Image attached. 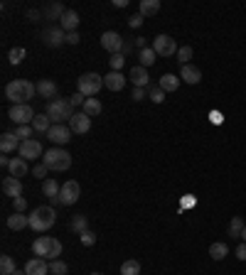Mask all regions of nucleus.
Here are the masks:
<instances>
[{"mask_svg":"<svg viewBox=\"0 0 246 275\" xmlns=\"http://www.w3.org/2000/svg\"><path fill=\"white\" fill-rule=\"evenodd\" d=\"M35 93H37V84H32L27 79H15L5 86V98L13 101V106L27 103L30 98H35Z\"/></svg>","mask_w":246,"mask_h":275,"instance_id":"1","label":"nucleus"},{"mask_svg":"<svg viewBox=\"0 0 246 275\" xmlns=\"http://www.w3.org/2000/svg\"><path fill=\"white\" fill-rule=\"evenodd\" d=\"M55 224H57V211H55V206H37V209L30 214V229L37 231V234L50 231Z\"/></svg>","mask_w":246,"mask_h":275,"instance_id":"2","label":"nucleus"},{"mask_svg":"<svg viewBox=\"0 0 246 275\" xmlns=\"http://www.w3.org/2000/svg\"><path fill=\"white\" fill-rule=\"evenodd\" d=\"M74 106L69 103V98H55V101H50V106H47V116H50V121L55 123V126H64V121H72L74 118Z\"/></svg>","mask_w":246,"mask_h":275,"instance_id":"3","label":"nucleus"},{"mask_svg":"<svg viewBox=\"0 0 246 275\" xmlns=\"http://www.w3.org/2000/svg\"><path fill=\"white\" fill-rule=\"evenodd\" d=\"M32 253L37 258H44V260H57L62 256V243L52 236H39L32 243Z\"/></svg>","mask_w":246,"mask_h":275,"instance_id":"4","label":"nucleus"},{"mask_svg":"<svg viewBox=\"0 0 246 275\" xmlns=\"http://www.w3.org/2000/svg\"><path fill=\"white\" fill-rule=\"evenodd\" d=\"M42 162L50 167V170H55V172H64V170L72 167V155L64 147H50L42 155Z\"/></svg>","mask_w":246,"mask_h":275,"instance_id":"5","label":"nucleus"},{"mask_svg":"<svg viewBox=\"0 0 246 275\" xmlns=\"http://www.w3.org/2000/svg\"><path fill=\"white\" fill-rule=\"evenodd\" d=\"M101 89H104V76H99L96 72H86L76 79V91L84 93L86 98H96Z\"/></svg>","mask_w":246,"mask_h":275,"instance_id":"6","label":"nucleus"},{"mask_svg":"<svg viewBox=\"0 0 246 275\" xmlns=\"http://www.w3.org/2000/svg\"><path fill=\"white\" fill-rule=\"evenodd\" d=\"M35 111L30 103H20V106H13V108L8 111V118L13 121V123H18V126H32V121H35Z\"/></svg>","mask_w":246,"mask_h":275,"instance_id":"7","label":"nucleus"},{"mask_svg":"<svg viewBox=\"0 0 246 275\" xmlns=\"http://www.w3.org/2000/svg\"><path fill=\"white\" fill-rule=\"evenodd\" d=\"M153 49H155L158 57H172V54H177L180 47H177V42L170 35H158L153 39Z\"/></svg>","mask_w":246,"mask_h":275,"instance_id":"8","label":"nucleus"},{"mask_svg":"<svg viewBox=\"0 0 246 275\" xmlns=\"http://www.w3.org/2000/svg\"><path fill=\"white\" fill-rule=\"evenodd\" d=\"M72 135H74V133H72L69 126H52L50 133H47V140H50L55 147H64L69 140H72Z\"/></svg>","mask_w":246,"mask_h":275,"instance_id":"9","label":"nucleus"},{"mask_svg":"<svg viewBox=\"0 0 246 275\" xmlns=\"http://www.w3.org/2000/svg\"><path fill=\"white\" fill-rule=\"evenodd\" d=\"M123 37L118 35V32H114V30H109V32H104L101 35V47L109 52V54H121L123 52Z\"/></svg>","mask_w":246,"mask_h":275,"instance_id":"10","label":"nucleus"},{"mask_svg":"<svg viewBox=\"0 0 246 275\" xmlns=\"http://www.w3.org/2000/svg\"><path fill=\"white\" fill-rule=\"evenodd\" d=\"M79 194H81V187L79 182L74 180H67V182L62 184V192H59V197H62V204L64 206H74L79 202Z\"/></svg>","mask_w":246,"mask_h":275,"instance_id":"11","label":"nucleus"},{"mask_svg":"<svg viewBox=\"0 0 246 275\" xmlns=\"http://www.w3.org/2000/svg\"><path fill=\"white\" fill-rule=\"evenodd\" d=\"M18 155L22 160H37V157L44 155V150H42V145H39L35 138H30V140H22V143H20Z\"/></svg>","mask_w":246,"mask_h":275,"instance_id":"12","label":"nucleus"},{"mask_svg":"<svg viewBox=\"0 0 246 275\" xmlns=\"http://www.w3.org/2000/svg\"><path fill=\"white\" fill-rule=\"evenodd\" d=\"M69 128H72L74 135H84V133H89V130H91V116H86L84 111L74 113V118L69 121Z\"/></svg>","mask_w":246,"mask_h":275,"instance_id":"13","label":"nucleus"},{"mask_svg":"<svg viewBox=\"0 0 246 275\" xmlns=\"http://www.w3.org/2000/svg\"><path fill=\"white\" fill-rule=\"evenodd\" d=\"M42 39H44L47 47H62V44L67 42V32H64L62 27H47V30L42 32Z\"/></svg>","mask_w":246,"mask_h":275,"instance_id":"14","label":"nucleus"},{"mask_svg":"<svg viewBox=\"0 0 246 275\" xmlns=\"http://www.w3.org/2000/svg\"><path fill=\"white\" fill-rule=\"evenodd\" d=\"M59 192H62V184L57 182V180H52V177H47L44 182H42V194L50 199V202L55 204H62V197H59Z\"/></svg>","mask_w":246,"mask_h":275,"instance_id":"15","label":"nucleus"},{"mask_svg":"<svg viewBox=\"0 0 246 275\" xmlns=\"http://www.w3.org/2000/svg\"><path fill=\"white\" fill-rule=\"evenodd\" d=\"M126 81H128V79L121 72H109L104 76V86H106L109 91H121V89L126 86Z\"/></svg>","mask_w":246,"mask_h":275,"instance_id":"16","label":"nucleus"},{"mask_svg":"<svg viewBox=\"0 0 246 275\" xmlns=\"http://www.w3.org/2000/svg\"><path fill=\"white\" fill-rule=\"evenodd\" d=\"M25 273L27 275H47L50 273V263L44 258H32L25 263Z\"/></svg>","mask_w":246,"mask_h":275,"instance_id":"17","label":"nucleus"},{"mask_svg":"<svg viewBox=\"0 0 246 275\" xmlns=\"http://www.w3.org/2000/svg\"><path fill=\"white\" fill-rule=\"evenodd\" d=\"M180 79H182L185 84H189V86H194V84L202 81V72H200L194 64H185V67L180 69Z\"/></svg>","mask_w":246,"mask_h":275,"instance_id":"18","label":"nucleus"},{"mask_svg":"<svg viewBox=\"0 0 246 275\" xmlns=\"http://www.w3.org/2000/svg\"><path fill=\"white\" fill-rule=\"evenodd\" d=\"M20 143H22V140H20L15 133H3V135H0V150H3V155L20 150Z\"/></svg>","mask_w":246,"mask_h":275,"instance_id":"19","label":"nucleus"},{"mask_svg":"<svg viewBox=\"0 0 246 275\" xmlns=\"http://www.w3.org/2000/svg\"><path fill=\"white\" fill-rule=\"evenodd\" d=\"M0 187H3V194H5V197H13V199H15V197L22 194V182H20L18 177H5Z\"/></svg>","mask_w":246,"mask_h":275,"instance_id":"20","label":"nucleus"},{"mask_svg":"<svg viewBox=\"0 0 246 275\" xmlns=\"http://www.w3.org/2000/svg\"><path fill=\"white\" fill-rule=\"evenodd\" d=\"M131 81L135 89H145L151 84V76H148V69L145 67H133L131 69Z\"/></svg>","mask_w":246,"mask_h":275,"instance_id":"21","label":"nucleus"},{"mask_svg":"<svg viewBox=\"0 0 246 275\" xmlns=\"http://www.w3.org/2000/svg\"><path fill=\"white\" fill-rule=\"evenodd\" d=\"M59 27H62L64 32H76V27H79V13H76V10H67V13L59 18Z\"/></svg>","mask_w":246,"mask_h":275,"instance_id":"22","label":"nucleus"},{"mask_svg":"<svg viewBox=\"0 0 246 275\" xmlns=\"http://www.w3.org/2000/svg\"><path fill=\"white\" fill-rule=\"evenodd\" d=\"M180 84H182V79H180V74H163L160 76V89L165 93H170V91H177L180 89Z\"/></svg>","mask_w":246,"mask_h":275,"instance_id":"23","label":"nucleus"},{"mask_svg":"<svg viewBox=\"0 0 246 275\" xmlns=\"http://www.w3.org/2000/svg\"><path fill=\"white\" fill-rule=\"evenodd\" d=\"M37 93L42 98H57V84L52 79H42L37 81Z\"/></svg>","mask_w":246,"mask_h":275,"instance_id":"24","label":"nucleus"},{"mask_svg":"<svg viewBox=\"0 0 246 275\" xmlns=\"http://www.w3.org/2000/svg\"><path fill=\"white\" fill-rule=\"evenodd\" d=\"M8 170H10V177H18V180H20V177H25V175L30 172V167H27V160H22V157H13Z\"/></svg>","mask_w":246,"mask_h":275,"instance_id":"25","label":"nucleus"},{"mask_svg":"<svg viewBox=\"0 0 246 275\" xmlns=\"http://www.w3.org/2000/svg\"><path fill=\"white\" fill-rule=\"evenodd\" d=\"M30 226V216H25V214H20L15 211L13 216H8V229L10 231H22V229H27Z\"/></svg>","mask_w":246,"mask_h":275,"instance_id":"26","label":"nucleus"},{"mask_svg":"<svg viewBox=\"0 0 246 275\" xmlns=\"http://www.w3.org/2000/svg\"><path fill=\"white\" fill-rule=\"evenodd\" d=\"M52 126H55V123L50 121V116H47V113H37V116H35V121H32V128H35V133H44V135L50 133V128H52Z\"/></svg>","mask_w":246,"mask_h":275,"instance_id":"27","label":"nucleus"},{"mask_svg":"<svg viewBox=\"0 0 246 275\" xmlns=\"http://www.w3.org/2000/svg\"><path fill=\"white\" fill-rule=\"evenodd\" d=\"M160 13V0H140V15L143 18H153Z\"/></svg>","mask_w":246,"mask_h":275,"instance_id":"28","label":"nucleus"},{"mask_svg":"<svg viewBox=\"0 0 246 275\" xmlns=\"http://www.w3.org/2000/svg\"><path fill=\"white\" fill-rule=\"evenodd\" d=\"M209 256H212V260H224V258L229 256V246L222 243V241L212 243V246H209Z\"/></svg>","mask_w":246,"mask_h":275,"instance_id":"29","label":"nucleus"},{"mask_svg":"<svg viewBox=\"0 0 246 275\" xmlns=\"http://www.w3.org/2000/svg\"><path fill=\"white\" fill-rule=\"evenodd\" d=\"M244 226H246V221L241 219V216H234V219L229 221V236L231 239H241V231H244Z\"/></svg>","mask_w":246,"mask_h":275,"instance_id":"30","label":"nucleus"},{"mask_svg":"<svg viewBox=\"0 0 246 275\" xmlns=\"http://www.w3.org/2000/svg\"><path fill=\"white\" fill-rule=\"evenodd\" d=\"M64 13H67V8H64L62 3H50V5L44 8V15H47V20H55V18L59 20Z\"/></svg>","mask_w":246,"mask_h":275,"instance_id":"31","label":"nucleus"},{"mask_svg":"<svg viewBox=\"0 0 246 275\" xmlns=\"http://www.w3.org/2000/svg\"><path fill=\"white\" fill-rule=\"evenodd\" d=\"M81 108H84V113H86V116H91V118H94V116H99V113H101V101H99V98H86Z\"/></svg>","mask_w":246,"mask_h":275,"instance_id":"32","label":"nucleus"},{"mask_svg":"<svg viewBox=\"0 0 246 275\" xmlns=\"http://www.w3.org/2000/svg\"><path fill=\"white\" fill-rule=\"evenodd\" d=\"M25 57H27V49H25V47H13L10 54H8V62H10L13 67H18V64H22Z\"/></svg>","mask_w":246,"mask_h":275,"instance_id":"33","label":"nucleus"},{"mask_svg":"<svg viewBox=\"0 0 246 275\" xmlns=\"http://www.w3.org/2000/svg\"><path fill=\"white\" fill-rule=\"evenodd\" d=\"M155 49H153V47H148V49H143V52H138V59H140V67H145V69H148V67H153V64H155Z\"/></svg>","mask_w":246,"mask_h":275,"instance_id":"34","label":"nucleus"},{"mask_svg":"<svg viewBox=\"0 0 246 275\" xmlns=\"http://www.w3.org/2000/svg\"><path fill=\"white\" fill-rule=\"evenodd\" d=\"M69 226H72V231H74V234H81V231H86V229H89V219H86L84 214H76Z\"/></svg>","mask_w":246,"mask_h":275,"instance_id":"35","label":"nucleus"},{"mask_svg":"<svg viewBox=\"0 0 246 275\" xmlns=\"http://www.w3.org/2000/svg\"><path fill=\"white\" fill-rule=\"evenodd\" d=\"M121 275H140V263L138 260H123L121 265Z\"/></svg>","mask_w":246,"mask_h":275,"instance_id":"36","label":"nucleus"},{"mask_svg":"<svg viewBox=\"0 0 246 275\" xmlns=\"http://www.w3.org/2000/svg\"><path fill=\"white\" fill-rule=\"evenodd\" d=\"M15 270H18V268H15V260H13V258H10V256L0 258V273H3V275H13Z\"/></svg>","mask_w":246,"mask_h":275,"instance_id":"37","label":"nucleus"},{"mask_svg":"<svg viewBox=\"0 0 246 275\" xmlns=\"http://www.w3.org/2000/svg\"><path fill=\"white\" fill-rule=\"evenodd\" d=\"M67 270H69V268H67V263H64V260H50V273L52 275H67Z\"/></svg>","mask_w":246,"mask_h":275,"instance_id":"38","label":"nucleus"},{"mask_svg":"<svg viewBox=\"0 0 246 275\" xmlns=\"http://www.w3.org/2000/svg\"><path fill=\"white\" fill-rule=\"evenodd\" d=\"M177 62H180V64H182V67H185V64H189V59H192V47H189V44H185V47H180V49H177Z\"/></svg>","mask_w":246,"mask_h":275,"instance_id":"39","label":"nucleus"},{"mask_svg":"<svg viewBox=\"0 0 246 275\" xmlns=\"http://www.w3.org/2000/svg\"><path fill=\"white\" fill-rule=\"evenodd\" d=\"M123 64H126V54H111V59H109L111 72H121V69H123Z\"/></svg>","mask_w":246,"mask_h":275,"instance_id":"40","label":"nucleus"},{"mask_svg":"<svg viewBox=\"0 0 246 275\" xmlns=\"http://www.w3.org/2000/svg\"><path fill=\"white\" fill-rule=\"evenodd\" d=\"M148 98H151L153 103H163V101H165V91H163L160 86H151V91H148Z\"/></svg>","mask_w":246,"mask_h":275,"instance_id":"41","label":"nucleus"},{"mask_svg":"<svg viewBox=\"0 0 246 275\" xmlns=\"http://www.w3.org/2000/svg\"><path fill=\"white\" fill-rule=\"evenodd\" d=\"M32 126H18V128H15V135H18L20 140H30V138H32Z\"/></svg>","mask_w":246,"mask_h":275,"instance_id":"42","label":"nucleus"},{"mask_svg":"<svg viewBox=\"0 0 246 275\" xmlns=\"http://www.w3.org/2000/svg\"><path fill=\"white\" fill-rule=\"evenodd\" d=\"M79 239H81V243H84V246H94V243H96V234L86 229V231H81V234H79Z\"/></svg>","mask_w":246,"mask_h":275,"instance_id":"43","label":"nucleus"},{"mask_svg":"<svg viewBox=\"0 0 246 275\" xmlns=\"http://www.w3.org/2000/svg\"><path fill=\"white\" fill-rule=\"evenodd\" d=\"M84 101H86V96H84V93H79V91L69 96V103H72L74 108H76V106H84Z\"/></svg>","mask_w":246,"mask_h":275,"instance_id":"44","label":"nucleus"},{"mask_svg":"<svg viewBox=\"0 0 246 275\" xmlns=\"http://www.w3.org/2000/svg\"><path fill=\"white\" fill-rule=\"evenodd\" d=\"M47 172H50V167L44 165V162H39V165H35V170H32V175H35V177H44ZM44 180H47V177H44Z\"/></svg>","mask_w":246,"mask_h":275,"instance_id":"45","label":"nucleus"},{"mask_svg":"<svg viewBox=\"0 0 246 275\" xmlns=\"http://www.w3.org/2000/svg\"><path fill=\"white\" fill-rule=\"evenodd\" d=\"M13 204H15V211L25 214V209H27V202H25V197H15V199H13Z\"/></svg>","mask_w":246,"mask_h":275,"instance_id":"46","label":"nucleus"},{"mask_svg":"<svg viewBox=\"0 0 246 275\" xmlns=\"http://www.w3.org/2000/svg\"><path fill=\"white\" fill-rule=\"evenodd\" d=\"M143 15H140V13H138V15H133V18H128V25H131V30H135V27H140V25H143Z\"/></svg>","mask_w":246,"mask_h":275,"instance_id":"47","label":"nucleus"},{"mask_svg":"<svg viewBox=\"0 0 246 275\" xmlns=\"http://www.w3.org/2000/svg\"><path fill=\"white\" fill-rule=\"evenodd\" d=\"M133 44L138 47V52H143V49H148V39H145V37H135V39H133Z\"/></svg>","mask_w":246,"mask_h":275,"instance_id":"48","label":"nucleus"},{"mask_svg":"<svg viewBox=\"0 0 246 275\" xmlns=\"http://www.w3.org/2000/svg\"><path fill=\"white\" fill-rule=\"evenodd\" d=\"M234 256L239 258V260H246V243L241 241V246H236V251H234Z\"/></svg>","mask_w":246,"mask_h":275,"instance_id":"49","label":"nucleus"},{"mask_svg":"<svg viewBox=\"0 0 246 275\" xmlns=\"http://www.w3.org/2000/svg\"><path fill=\"white\" fill-rule=\"evenodd\" d=\"M209 121H212V123H217V126H219V123H222V121H224V118H222V113H219V111H212V113H209Z\"/></svg>","mask_w":246,"mask_h":275,"instance_id":"50","label":"nucleus"},{"mask_svg":"<svg viewBox=\"0 0 246 275\" xmlns=\"http://www.w3.org/2000/svg\"><path fill=\"white\" fill-rule=\"evenodd\" d=\"M81 37H79V32H67V44H76Z\"/></svg>","mask_w":246,"mask_h":275,"instance_id":"51","label":"nucleus"},{"mask_svg":"<svg viewBox=\"0 0 246 275\" xmlns=\"http://www.w3.org/2000/svg\"><path fill=\"white\" fill-rule=\"evenodd\" d=\"M145 98V89H133V101H143Z\"/></svg>","mask_w":246,"mask_h":275,"instance_id":"52","label":"nucleus"},{"mask_svg":"<svg viewBox=\"0 0 246 275\" xmlns=\"http://www.w3.org/2000/svg\"><path fill=\"white\" fill-rule=\"evenodd\" d=\"M128 5V0H114V8H126Z\"/></svg>","mask_w":246,"mask_h":275,"instance_id":"53","label":"nucleus"},{"mask_svg":"<svg viewBox=\"0 0 246 275\" xmlns=\"http://www.w3.org/2000/svg\"><path fill=\"white\" fill-rule=\"evenodd\" d=\"M10 160H13V157H0V165H3V167H10Z\"/></svg>","mask_w":246,"mask_h":275,"instance_id":"54","label":"nucleus"},{"mask_svg":"<svg viewBox=\"0 0 246 275\" xmlns=\"http://www.w3.org/2000/svg\"><path fill=\"white\" fill-rule=\"evenodd\" d=\"M241 241L246 243V226H244V231H241Z\"/></svg>","mask_w":246,"mask_h":275,"instance_id":"55","label":"nucleus"},{"mask_svg":"<svg viewBox=\"0 0 246 275\" xmlns=\"http://www.w3.org/2000/svg\"><path fill=\"white\" fill-rule=\"evenodd\" d=\"M13 275H27V273H25V270H15V273H13Z\"/></svg>","mask_w":246,"mask_h":275,"instance_id":"56","label":"nucleus"},{"mask_svg":"<svg viewBox=\"0 0 246 275\" xmlns=\"http://www.w3.org/2000/svg\"><path fill=\"white\" fill-rule=\"evenodd\" d=\"M94 275H101V273H94Z\"/></svg>","mask_w":246,"mask_h":275,"instance_id":"57","label":"nucleus"}]
</instances>
